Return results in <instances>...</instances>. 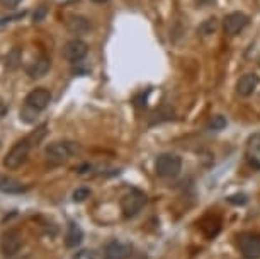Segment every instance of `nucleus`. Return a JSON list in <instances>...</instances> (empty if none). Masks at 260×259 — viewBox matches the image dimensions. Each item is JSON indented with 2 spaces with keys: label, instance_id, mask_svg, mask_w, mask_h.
Segmentation results:
<instances>
[{
  "label": "nucleus",
  "instance_id": "nucleus-1",
  "mask_svg": "<svg viewBox=\"0 0 260 259\" xmlns=\"http://www.w3.org/2000/svg\"><path fill=\"white\" fill-rule=\"evenodd\" d=\"M78 152L75 141H53L46 147V157L55 164H63Z\"/></svg>",
  "mask_w": 260,
  "mask_h": 259
},
{
  "label": "nucleus",
  "instance_id": "nucleus-2",
  "mask_svg": "<svg viewBox=\"0 0 260 259\" xmlns=\"http://www.w3.org/2000/svg\"><path fill=\"white\" fill-rule=\"evenodd\" d=\"M180 169H182V160H180L179 155L175 154H161L156 157L155 162V170L160 178L170 179L179 176Z\"/></svg>",
  "mask_w": 260,
  "mask_h": 259
},
{
  "label": "nucleus",
  "instance_id": "nucleus-3",
  "mask_svg": "<svg viewBox=\"0 0 260 259\" xmlns=\"http://www.w3.org/2000/svg\"><path fill=\"white\" fill-rule=\"evenodd\" d=\"M119 203H121L122 215H124L126 218H133L143 210L146 203V196H145V193L138 191V189H131V191H127L126 194H122Z\"/></svg>",
  "mask_w": 260,
  "mask_h": 259
},
{
  "label": "nucleus",
  "instance_id": "nucleus-4",
  "mask_svg": "<svg viewBox=\"0 0 260 259\" xmlns=\"http://www.w3.org/2000/svg\"><path fill=\"white\" fill-rule=\"evenodd\" d=\"M29 150H31V143H29V140L27 138L19 140L17 143L9 150V154L6 155V159H4V165L11 170L21 167V165L26 162Z\"/></svg>",
  "mask_w": 260,
  "mask_h": 259
},
{
  "label": "nucleus",
  "instance_id": "nucleus-5",
  "mask_svg": "<svg viewBox=\"0 0 260 259\" xmlns=\"http://www.w3.org/2000/svg\"><path fill=\"white\" fill-rule=\"evenodd\" d=\"M237 247L245 259L260 257V236L257 234H240L237 237Z\"/></svg>",
  "mask_w": 260,
  "mask_h": 259
},
{
  "label": "nucleus",
  "instance_id": "nucleus-6",
  "mask_svg": "<svg viewBox=\"0 0 260 259\" xmlns=\"http://www.w3.org/2000/svg\"><path fill=\"white\" fill-rule=\"evenodd\" d=\"M87 53H89V45H87L85 41L78 40V38L67 41L65 45H63V48H61L63 58H65L67 62H70V63L82 62L83 58L87 56Z\"/></svg>",
  "mask_w": 260,
  "mask_h": 259
},
{
  "label": "nucleus",
  "instance_id": "nucleus-7",
  "mask_svg": "<svg viewBox=\"0 0 260 259\" xmlns=\"http://www.w3.org/2000/svg\"><path fill=\"white\" fill-rule=\"evenodd\" d=\"M248 16L243 12H232L224 17L223 21V29L228 36H237L238 33H242L245 27L248 26Z\"/></svg>",
  "mask_w": 260,
  "mask_h": 259
},
{
  "label": "nucleus",
  "instance_id": "nucleus-8",
  "mask_svg": "<svg viewBox=\"0 0 260 259\" xmlns=\"http://www.w3.org/2000/svg\"><path fill=\"white\" fill-rule=\"evenodd\" d=\"M50 102H51V92L45 89V87H38V89L31 91L26 97V104L38 111L46 109L50 106Z\"/></svg>",
  "mask_w": 260,
  "mask_h": 259
},
{
  "label": "nucleus",
  "instance_id": "nucleus-9",
  "mask_svg": "<svg viewBox=\"0 0 260 259\" xmlns=\"http://www.w3.org/2000/svg\"><path fill=\"white\" fill-rule=\"evenodd\" d=\"M104 259H127L131 256V246L121 241H111L104 246Z\"/></svg>",
  "mask_w": 260,
  "mask_h": 259
},
{
  "label": "nucleus",
  "instance_id": "nucleus-10",
  "mask_svg": "<svg viewBox=\"0 0 260 259\" xmlns=\"http://www.w3.org/2000/svg\"><path fill=\"white\" fill-rule=\"evenodd\" d=\"M65 26L68 31L72 34H77V36H82V34H87L92 31V22L89 19L83 17V16H75V14L70 17H67Z\"/></svg>",
  "mask_w": 260,
  "mask_h": 259
},
{
  "label": "nucleus",
  "instance_id": "nucleus-11",
  "mask_svg": "<svg viewBox=\"0 0 260 259\" xmlns=\"http://www.w3.org/2000/svg\"><path fill=\"white\" fill-rule=\"evenodd\" d=\"M22 246V239H21V234L12 231V232H7L6 236L2 237V242H0V247H2V252L6 256H14L16 252H19V249Z\"/></svg>",
  "mask_w": 260,
  "mask_h": 259
},
{
  "label": "nucleus",
  "instance_id": "nucleus-12",
  "mask_svg": "<svg viewBox=\"0 0 260 259\" xmlns=\"http://www.w3.org/2000/svg\"><path fill=\"white\" fill-rule=\"evenodd\" d=\"M258 79L255 73H245L237 82V94L242 97H248L253 94V91L257 89Z\"/></svg>",
  "mask_w": 260,
  "mask_h": 259
},
{
  "label": "nucleus",
  "instance_id": "nucleus-13",
  "mask_svg": "<svg viewBox=\"0 0 260 259\" xmlns=\"http://www.w3.org/2000/svg\"><path fill=\"white\" fill-rule=\"evenodd\" d=\"M50 67H51L50 58H48L46 55H41L27 67V75L31 77V79H41V77H45L48 73Z\"/></svg>",
  "mask_w": 260,
  "mask_h": 259
},
{
  "label": "nucleus",
  "instance_id": "nucleus-14",
  "mask_svg": "<svg viewBox=\"0 0 260 259\" xmlns=\"http://www.w3.org/2000/svg\"><path fill=\"white\" fill-rule=\"evenodd\" d=\"M0 191L6 194H21L26 191V186L19 183L17 179H12L9 176H0Z\"/></svg>",
  "mask_w": 260,
  "mask_h": 259
},
{
  "label": "nucleus",
  "instance_id": "nucleus-15",
  "mask_svg": "<svg viewBox=\"0 0 260 259\" xmlns=\"http://www.w3.org/2000/svg\"><path fill=\"white\" fill-rule=\"evenodd\" d=\"M82 241H83L82 228L78 227L77 223H70V225H68V231H67V236H65L67 247H77V246H80Z\"/></svg>",
  "mask_w": 260,
  "mask_h": 259
},
{
  "label": "nucleus",
  "instance_id": "nucleus-16",
  "mask_svg": "<svg viewBox=\"0 0 260 259\" xmlns=\"http://www.w3.org/2000/svg\"><path fill=\"white\" fill-rule=\"evenodd\" d=\"M216 29H218V19L216 17H209L206 19V21L201 22V26L198 27V33L201 36H209V34H213Z\"/></svg>",
  "mask_w": 260,
  "mask_h": 259
},
{
  "label": "nucleus",
  "instance_id": "nucleus-17",
  "mask_svg": "<svg viewBox=\"0 0 260 259\" xmlns=\"http://www.w3.org/2000/svg\"><path fill=\"white\" fill-rule=\"evenodd\" d=\"M6 63L7 67L14 70V68L19 67V63H21V48H14V50L9 51V55L6 58Z\"/></svg>",
  "mask_w": 260,
  "mask_h": 259
},
{
  "label": "nucleus",
  "instance_id": "nucleus-18",
  "mask_svg": "<svg viewBox=\"0 0 260 259\" xmlns=\"http://www.w3.org/2000/svg\"><path fill=\"white\" fill-rule=\"evenodd\" d=\"M38 113L39 111L38 109H34V107H31V106H24L22 109H21V120L22 121H26V123H32L34 120L38 118Z\"/></svg>",
  "mask_w": 260,
  "mask_h": 259
},
{
  "label": "nucleus",
  "instance_id": "nucleus-19",
  "mask_svg": "<svg viewBox=\"0 0 260 259\" xmlns=\"http://www.w3.org/2000/svg\"><path fill=\"white\" fill-rule=\"evenodd\" d=\"M89 196H90V189L89 188H77L75 191H73V202H77V203L85 202Z\"/></svg>",
  "mask_w": 260,
  "mask_h": 259
},
{
  "label": "nucleus",
  "instance_id": "nucleus-20",
  "mask_svg": "<svg viewBox=\"0 0 260 259\" xmlns=\"http://www.w3.org/2000/svg\"><path fill=\"white\" fill-rule=\"evenodd\" d=\"M226 125H228V121L224 116H213V120H211V128L213 130H223V128H226Z\"/></svg>",
  "mask_w": 260,
  "mask_h": 259
},
{
  "label": "nucleus",
  "instance_id": "nucleus-21",
  "mask_svg": "<svg viewBox=\"0 0 260 259\" xmlns=\"http://www.w3.org/2000/svg\"><path fill=\"white\" fill-rule=\"evenodd\" d=\"M46 14H48V7H46V6H39V7L36 9V12H34L32 21H34V22H41L43 19L46 17Z\"/></svg>",
  "mask_w": 260,
  "mask_h": 259
},
{
  "label": "nucleus",
  "instance_id": "nucleus-22",
  "mask_svg": "<svg viewBox=\"0 0 260 259\" xmlns=\"http://www.w3.org/2000/svg\"><path fill=\"white\" fill-rule=\"evenodd\" d=\"M228 202L232 205H245L248 199L245 194H233V196H228Z\"/></svg>",
  "mask_w": 260,
  "mask_h": 259
},
{
  "label": "nucleus",
  "instance_id": "nucleus-23",
  "mask_svg": "<svg viewBox=\"0 0 260 259\" xmlns=\"http://www.w3.org/2000/svg\"><path fill=\"white\" fill-rule=\"evenodd\" d=\"M73 259H94V252L92 251H87V249H83V251L77 252Z\"/></svg>",
  "mask_w": 260,
  "mask_h": 259
},
{
  "label": "nucleus",
  "instance_id": "nucleus-24",
  "mask_svg": "<svg viewBox=\"0 0 260 259\" xmlns=\"http://www.w3.org/2000/svg\"><path fill=\"white\" fill-rule=\"evenodd\" d=\"M21 4V0H0V6L7 7V9H14Z\"/></svg>",
  "mask_w": 260,
  "mask_h": 259
},
{
  "label": "nucleus",
  "instance_id": "nucleus-25",
  "mask_svg": "<svg viewBox=\"0 0 260 259\" xmlns=\"http://www.w3.org/2000/svg\"><path fill=\"white\" fill-rule=\"evenodd\" d=\"M196 4H198L199 7H206V6H211V4H214V0H194Z\"/></svg>",
  "mask_w": 260,
  "mask_h": 259
},
{
  "label": "nucleus",
  "instance_id": "nucleus-26",
  "mask_svg": "<svg viewBox=\"0 0 260 259\" xmlns=\"http://www.w3.org/2000/svg\"><path fill=\"white\" fill-rule=\"evenodd\" d=\"M7 113V107H6V104H4V101L0 99V116H4Z\"/></svg>",
  "mask_w": 260,
  "mask_h": 259
},
{
  "label": "nucleus",
  "instance_id": "nucleus-27",
  "mask_svg": "<svg viewBox=\"0 0 260 259\" xmlns=\"http://www.w3.org/2000/svg\"><path fill=\"white\" fill-rule=\"evenodd\" d=\"M253 147H255L257 150H260V133L253 138Z\"/></svg>",
  "mask_w": 260,
  "mask_h": 259
},
{
  "label": "nucleus",
  "instance_id": "nucleus-28",
  "mask_svg": "<svg viewBox=\"0 0 260 259\" xmlns=\"http://www.w3.org/2000/svg\"><path fill=\"white\" fill-rule=\"evenodd\" d=\"M92 2H95V4H106V2H109V0H92Z\"/></svg>",
  "mask_w": 260,
  "mask_h": 259
}]
</instances>
